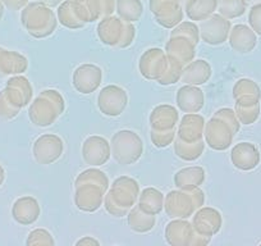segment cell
Segmentation results:
<instances>
[{
  "label": "cell",
  "mask_w": 261,
  "mask_h": 246,
  "mask_svg": "<svg viewBox=\"0 0 261 246\" xmlns=\"http://www.w3.org/2000/svg\"><path fill=\"white\" fill-rule=\"evenodd\" d=\"M232 160L240 169H252L260 162V153L250 142H242L233 149Z\"/></svg>",
  "instance_id": "6da1fadb"
},
{
  "label": "cell",
  "mask_w": 261,
  "mask_h": 246,
  "mask_svg": "<svg viewBox=\"0 0 261 246\" xmlns=\"http://www.w3.org/2000/svg\"><path fill=\"white\" fill-rule=\"evenodd\" d=\"M4 177H6V176H4V169L0 167V186H2V183L4 182Z\"/></svg>",
  "instance_id": "30bf717a"
},
{
  "label": "cell",
  "mask_w": 261,
  "mask_h": 246,
  "mask_svg": "<svg viewBox=\"0 0 261 246\" xmlns=\"http://www.w3.org/2000/svg\"><path fill=\"white\" fill-rule=\"evenodd\" d=\"M248 21H250V24L253 29V31L261 35V4L252 6L250 11V16H248Z\"/></svg>",
  "instance_id": "8992f818"
},
{
  "label": "cell",
  "mask_w": 261,
  "mask_h": 246,
  "mask_svg": "<svg viewBox=\"0 0 261 246\" xmlns=\"http://www.w3.org/2000/svg\"><path fill=\"white\" fill-rule=\"evenodd\" d=\"M39 213L40 209L37 207L36 200H34L32 198L18 199L14 203L13 209H12L13 218L18 223H22V225H29V223L34 222Z\"/></svg>",
  "instance_id": "7a4b0ae2"
},
{
  "label": "cell",
  "mask_w": 261,
  "mask_h": 246,
  "mask_svg": "<svg viewBox=\"0 0 261 246\" xmlns=\"http://www.w3.org/2000/svg\"><path fill=\"white\" fill-rule=\"evenodd\" d=\"M27 0H4L7 7L11 9H19L23 4H26Z\"/></svg>",
  "instance_id": "52a82bcc"
},
{
  "label": "cell",
  "mask_w": 261,
  "mask_h": 246,
  "mask_svg": "<svg viewBox=\"0 0 261 246\" xmlns=\"http://www.w3.org/2000/svg\"><path fill=\"white\" fill-rule=\"evenodd\" d=\"M219 9L222 14L234 18L245 13L246 4L243 3V0H220Z\"/></svg>",
  "instance_id": "5b68a950"
},
{
  "label": "cell",
  "mask_w": 261,
  "mask_h": 246,
  "mask_svg": "<svg viewBox=\"0 0 261 246\" xmlns=\"http://www.w3.org/2000/svg\"><path fill=\"white\" fill-rule=\"evenodd\" d=\"M230 44L234 49L240 50L241 53H248L255 47L256 36L252 30L248 29L247 26L238 24L233 29Z\"/></svg>",
  "instance_id": "3957f363"
},
{
  "label": "cell",
  "mask_w": 261,
  "mask_h": 246,
  "mask_svg": "<svg viewBox=\"0 0 261 246\" xmlns=\"http://www.w3.org/2000/svg\"><path fill=\"white\" fill-rule=\"evenodd\" d=\"M3 17V4H2V2H0V18Z\"/></svg>",
  "instance_id": "7c38bea8"
},
{
  "label": "cell",
  "mask_w": 261,
  "mask_h": 246,
  "mask_svg": "<svg viewBox=\"0 0 261 246\" xmlns=\"http://www.w3.org/2000/svg\"><path fill=\"white\" fill-rule=\"evenodd\" d=\"M243 3L247 6H256V4H261V0H243Z\"/></svg>",
  "instance_id": "ba28073f"
},
{
  "label": "cell",
  "mask_w": 261,
  "mask_h": 246,
  "mask_svg": "<svg viewBox=\"0 0 261 246\" xmlns=\"http://www.w3.org/2000/svg\"><path fill=\"white\" fill-rule=\"evenodd\" d=\"M86 242H92V243H99L97 242L96 240H92V238H85V240H81V241H79V242H77V245H80V243H86Z\"/></svg>",
  "instance_id": "9c48e42d"
},
{
  "label": "cell",
  "mask_w": 261,
  "mask_h": 246,
  "mask_svg": "<svg viewBox=\"0 0 261 246\" xmlns=\"http://www.w3.org/2000/svg\"><path fill=\"white\" fill-rule=\"evenodd\" d=\"M19 54L16 53H9L7 50L0 47V77H4L7 75L12 73H21L26 69V64L21 63H9L12 60L16 59Z\"/></svg>",
  "instance_id": "277c9868"
},
{
  "label": "cell",
  "mask_w": 261,
  "mask_h": 246,
  "mask_svg": "<svg viewBox=\"0 0 261 246\" xmlns=\"http://www.w3.org/2000/svg\"><path fill=\"white\" fill-rule=\"evenodd\" d=\"M41 2L45 4H50V6H55V4H58L55 0H41Z\"/></svg>",
  "instance_id": "8fae6325"
}]
</instances>
